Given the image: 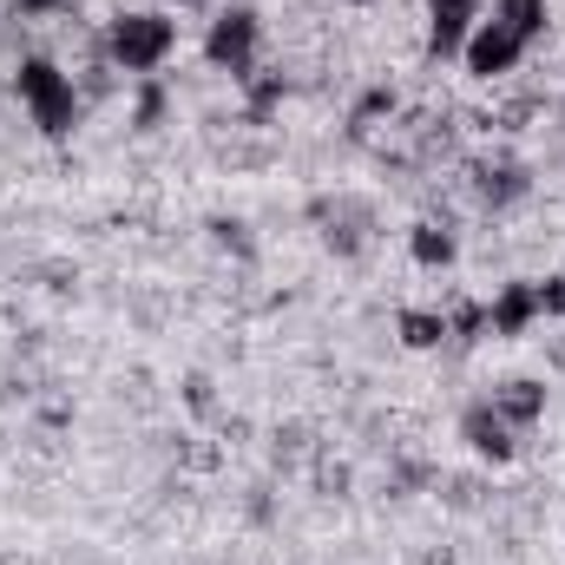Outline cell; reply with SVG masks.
<instances>
[{
	"label": "cell",
	"instance_id": "6da1fadb",
	"mask_svg": "<svg viewBox=\"0 0 565 565\" xmlns=\"http://www.w3.org/2000/svg\"><path fill=\"white\" fill-rule=\"evenodd\" d=\"M178 53V20L171 13H113V26H106V60L119 66V73H132V79H151L164 60Z\"/></svg>",
	"mask_w": 565,
	"mask_h": 565
},
{
	"label": "cell",
	"instance_id": "9a60e30c",
	"mask_svg": "<svg viewBox=\"0 0 565 565\" xmlns=\"http://www.w3.org/2000/svg\"><path fill=\"white\" fill-rule=\"evenodd\" d=\"M13 7H20V13H60L66 0H13Z\"/></svg>",
	"mask_w": 565,
	"mask_h": 565
},
{
	"label": "cell",
	"instance_id": "7c38bea8",
	"mask_svg": "<svg viewBox=\"0 0 565 565\" xmlns=\"http://www.w3.org/2000/svg\"><path fill=\"white\" fill-rule=\"evenodd\" d=\"M480 198H487V204L526 198V171H520V164H487V171H480Z\"/></svg>",
	"mask_w": 565,
	"mask_h": 565
},
{
	"label": "cell",
	"instance_id": "30bf717a",
	"mask_svg": "<svg viewBox=\"0 0 565 565\" xmlns=\"http://www.w3.org/2000/svg\"><path fill=\"white\" fill-rule=\"evenodd\" d=\"M408 257H415L422 270H447V264L460 257V244H454V231H440V224H415V231H408Z\"/></svg>",
	"mask_w": 565,
	"mask_h": 565
},
{
	"label": "cell",
	"instance_id": "277c9868",
	"mask_svg": "<svg viewBox=\"0 0 565 565\" xmlns=\"http://www.w3.org/2000/svg\"><path fill=\"white\" fill-rule=\"evenodd\" d=\"M520 60H526V40H520L513 26H500L493 13H487V20L467 33V46H460V66H467L473 79H487V86H493V79H507Z\"/></svg>",
	"mask_w": 565,
	"mask_h": 565
},
{
	"label": "cell",
	"instance_id": "8992f818",
	"mask_svg": "<svg viewBox=\"0 0 565 565\" xmlns=\"http://www.w3.org/2000/svg\"><path fill=\"white\" fill-rule=\"evenodd\" d=\"M460 440H467V447H473L480 460H493V467L520 454V427L507 422V415H500L493 402H473V408L460 415Z\"/></svg>",
	"mask_w": 565,
	"mask_h": 565
},
{
	"label": "cell",
	"instance_id": "3957f363",
	"mask_svg": "<svg viewBox=\"0 0 565 565\" xmlns=\"http://www.w3.org/2000/svg\"><path fill=\"white\" fill-rule=\"evenodd\" d=\"M257 40H264L257 7H224V13L211 20V33H204V60H211L217 73H231V79H250V66H257Z\"/></svg>",
	"mask_w": 565,
	"mask_h": 565
},
{
	"label": "cell",
	"instance_id": "ba28073f",
	"mask_svg": "<svg viewBox=\"0 0 565 565\" xmlns=\"http://www.w3.org/2000/svg\"><path fill=\"white\" fill-rule=\"evenodd\" d=\"M487 402H493V408H500L507 422L520 427V434L546 422V382H533V375H513V382H500V388H493Z\"/></svg>",
	"mask_w": 565,
	"mask_h": 565
},
{
	"label": "cell",
	"instance_id": "4fadbf2b",
	"mask_svg": "<svg viewBox=\"0 0 565 565\" xmlns=\"http://www.w3.org/2000/svg\"><path fill=\"white\" fill-rule=\"evenodd\" d=\"M533 289H540V316H565V277H546Z\"/></svg>",
	"mask_w": 565,
	"mask_h": 565
},
{
	"label": "cell",
	"instance_id": "2e32d148",
	"mask_svg": "<svg viewBox=\"0 0 565 565\" xmlns=\"http://www.w3.org/2000/svg\"><path fill=\"white\" fill-rule=\"evenodd\" d=\"M355 7H369V0H355Z\"/></svg>",
	"mask_w": 565,
	"mask_h": 565
},
{
	"label": "cell",
	"instance_id": "7a4b0ae2",
	"mask_svg": "<svg viewBox=\"0 0 565 565\" xmlns=\"http://www.w3.org/2000/svg\"><path fill=\"white\" fill-rule=\"evenodd\" d=\"M13 93H20L26 119H33L46 139H66V132L79 126V86H73V73H60V66L40 60V53L13 66Z\"/></svg>",
	"mask_w": 565,
	"mask_h": 565
},
{
	"label": "cell",
	"instance_id": "9c48e42d",
	"mask_svg": "<svg viewBox=\"0 0 565 565\" xmlns=\"http://www.w3.org/2000/svg\"><path fill=\"white\" fill-rule=\"evenodd\" d=\"M487 13L500 20V26H513L526 46L546 33V20H553V0H487Z\"/></svg>",
	"mask_w": 565,
	"mask_h": 565
},
{
	"label": "cell",
	"instance_id": "5b68a950",
	"mask_svg": "<svg viewBox=\"0 0 565 565\" xmlns=\"http://www.w3.org/2000/svg\"><path fill=\"white\" fill-rule=\"evenodd\" d=\"M480 20H487V0H427V53L454 60Z\"/></svg>",
	"mask_w": 565,
	"mask_h": 565
},
{
	"label": "cell",
	"instance_id": "52a82bcc",
	"mask_svg": "<svg viewBox=\"0 0 565 565\" xmlns=\"http://www.w3.org/2000/svg\"><path fill=\"white\" fill-rule=\"evenodd\" d=\"M533 322H540V289H533V282H507V289L487 302V329H493V335H507V342H513V335H526Z\"/></svg>",
	"mask_w": 565,
	"mask_h": 565
},
{
	"label": "cell",
	"instance_id": "5bb4252c",
	"mask_svg": "<svg viewBox=\"0 0 565 565\" xmlns=\"http://www.w3.org/2000/svg\"><path fill=\"white\" fill-rule=\"evenodd\" d=\"M158 113H164V93L145 79V93H139V126H158Z\"/></svg>",
	"mask_w": 565,
	"mask_h": 565
},
{
	"label": "cell",
	"instance_id": "8fae6325",
	"mask_svg": "<svg viewBox=\"0 0 565 565\" xmlns=\"http://www.w3.org/2000/svg\"><path fill=\"white\" fill-rule=\"evenodd\" d=\"M402 342L408 349H440L447 342V309H402Z\"/></svg>",
	"mask_w": 565,
	"mask_h": 565
}]
</instances>
